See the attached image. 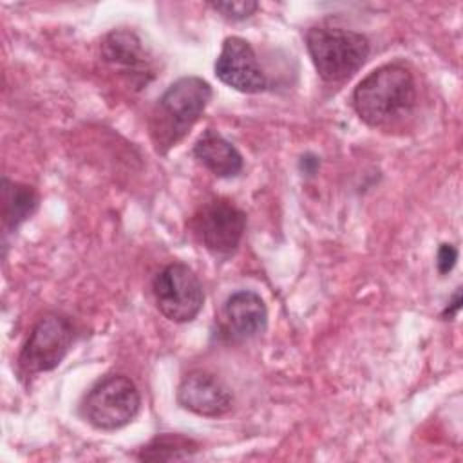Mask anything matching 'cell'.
<instances>
[{"label":"cell","mask_w":463,"mask_h":463,"mask_svg":"<svg viewBox=\"0 0 463 463\" xmlns=\"http://www.w3.org/2000/svg\"><path fill=\"white\" fill-rule=\"evenodd\" d=\"M416 81L409 67L392 61L371 71L353 90L351 103L356 116L373 128H385L416 107Z\"/></svg>","instance_id":"cell-1"},{"label":"cell","mask_w":463,"mask_h":463,"mask_svg":"<svg viewBox=\"0 0 463 463\" xmlns=\"http://www.w3.org/2000/svg\"><path fill=\"white\" fill-rule=\"evenodd\" d=\"M213 96L212 85L201 76L175 80L150 112L148 128L156 152L166 154L197 123Z\"/></svg>","instance_id":"cell-2"},{"label":"cell","mask_w":463,"mask_h":463,"mask_svg":"<svg viewBox=\"0 0 463 463\" xmlns=\"http://www.w3.org/2000/svg\"><path fill=\"white\" fill-rule=\"evenodd\" d=\"M309 58L324 81L349 80L367 61L371 43L365 34L342 27L315 25L306 31Z\"/></svg>","instance_id":"cell-3"},{"label":"cell","mask_w":463,"mask_h":463,"mask_svg":"<svg viewBox=\"0 0 463 463\" xmlns=\"http://www.w3.org/2000/svg\"><path fill=\"white\" fill-rule=\"evenodd\" d=\"M139 407L136 383L125 374H107L89 389L80 412L98 430H118L134 421Z\"/></svg>","instance_id":"cell-4"},{"label":"cell","mask_w":463,"mask_h":463,"mask_svg":"<svg viewBox=\"0 0 463 463\" xmlns=\"http://www.w3.org/2000/svg\"><path fill=\"white\" fill-rule=\"evenodd\" d=\"M246 221V213L230 199L213 197L195 210L190 230L215 259H230L241 246Z\"/></svg>","instance_id":"cell-5"},{"label":"cell","mask_w":463,"mask_h":463,"mask_svg":"<svg viewBox=\"0 0 463 463\" xmlns=\"http://www.w3.org/2000/svg\"><path fill=\"white\" fill-rule=\"evenodd\" d=\"M74 342V327L71 320L58 313L42 317L31 329L20 354L18 371L29 378L56 369Z\"/></svg>","instance_id":"cell-6"},{"label":"cell","mask_w":463,"mask_h":463,"mask_svg":"<svg viewBox=\"0 0 463 463\" xmlns=\"http://www.w3.org/2000/svg\"><path fill=\"white\" fill-rule=\"evenodd\" d=\"M152 293L159 313L175 324L192 322L204 306L203 284L183 262L165 266L152 280Z\"/></svg>","instance_id":"cell-7"},{"label":"cell","mask_w":463,"mask_h":463,"mask_svg":"<svg viewBox=\"0 0 463 463\" xmlns=\"http://www.w3.org/2000/svg\"><path fill=\"white\" fill-rule=\"evenodd\" d=\"M213 71L224 85L242 94H259L269 87L251 43L241 36L224 38Z\"/></svg>","instance_id":"cell-8"},{"label":"cell","mask_w":463,"mask_h":463,"mask_svg":"<svg viewBox=\"0 0 463 463\" xmlns=\"http://www.w3.org/2000/svg\"><path fill=\"white\" fill-rule=\"evenodd\" d=\"M177 403L206 418H219L232 411L233 394L230 387L213 373L194 369L183 376L175 392Z\"/></svg>","instance_id":"cell-9"},{"label":"cell","mask_w":463,"mask_h":463,"mask_svg":"<svg viewBox=\"0 0 463 463\" xmlns=\"http://www.w3.org/2000/svg\"><path fill=\"white\" fill-rule=\"evenodd\" d=\"M101 56L110 67L128 76L137 89L154 78L152 60L141 38L130 29L110 31L101 42Z\"/></svg>","instance_id":"cell-10"},{"label":"cell","mask_w":463,"mask_h":463,"mask_svg":"<svg viewBox=\"0 0 463 463\" xmlns=\"http://www.w3.org/2000/svg\"><path fill=\"white\" fill-rule=\"evenodd\" d=\"M224 333L233 340H250L268 327V307L259 293L239 289L224 302Z\"/></svg>","instance_id":"cell-11"},{"label":"cell","mask_w":463,"mask_h":463,"mask_svg":"<svg viewBox=\"0 0 463 463\" xmlns=\"http://www.w3.org/2000/svg\"><path fill=\"white\" fill-rule=\"evenodd\" d=\"M194 157L217 177H235L244 168L241 152L217 130L206 128L192 148Z\"/></svg>","instance_id":"cell-12"},{"label":"cell","mask_w":463,"mask_h":463,"mask_svg":"<svg viewBox=\"0 0 463 463\" xmlns=\"http://www.w3.org/2000/svg\"><path fill=\"white\" fill-rule=\"evenodd\" d=\"M2 222L5 232H16L38 210L40 197L29 184L2 177Z\"/></svg>","instance_id":"cell-13"},{"label":"cell","mask_w":463,"mask_h":463,"mask_svg":"<svg viewBox=\"0 0 463 463\" xmlns=\"http://www.w3.org/2000/svg\"><path fill=\"white\" fill-rule=\"evenodd\" d=\"M197 450L199 443L195 439L177 432H163L143 445L136 458L141 461H177L192 458Z\"/></svg>","instance_id":"cell-14"},{"label":"cell","mask_w":463,"mask_h":463,"mask_svg":"<svg viewBox=\"0 0 463 463\" xmlns=\"http://www.w3.org/2000/svg\"><path fill=\"white\" fill-rule=\"evenodd\" d=\"M215 13H219L228 22H242L259 9V2L239 0V2H210L208 4Z\"/></svg>","instance_id":"cell-15"},{"label":"cell","mask_w":463,"mask_h":463,"mask_svg":"<svg viewBox=\"0 0 463 463\" xmlns=\"http://www.w3.org/2000/svg\"><path fill=\"white\" fill-rule=\"evenodd\" d=\"M456 260H458V248L449 242L439 244L436 253V268L439 275H447L456 266Z\"/></svg>","instance_id":"cell-16"},{"label":"cell","mask_w":463,"mask_h":463,"mask_svg":"<svg viewBox=\"0 0 463 463\" xmlns=\"http://www.w3.org/2000/svg\"><path fill=\"white\" fill-rule=\"evenodd\" d=\"M459 307H461V289L458 288V291L454 293L452 300H450V302L447 304V307L443 309L441 318H443V320H450V318H454V317H456V313L459 311Z\"/></svg>","instance_id":"cell-17"},{"label":"cell","mask_w":463,"mask_h":463,"mask_svg":"<svg viewBox=\"0 0 463 463\" xmlns=\"http://www.w3.org/2000/svg\"><path fill=\"white\" fill-rule=\"evenodd\" d=\"M300 165H302V170H304L306 174H313V172L317 170V166H318V159H317V157H311V156H306V157H302Z\"/></svg>","instance_id":"cell-18"}]
</instances>
